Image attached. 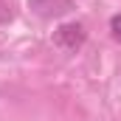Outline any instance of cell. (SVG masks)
Wrapping results in <instances>:
<instances>
[{
    "mask_svg": "<svg viewBox=\"0 0 121 121\" xmlns=\"http://www.w3.org/2000/svg\"><path fill=\"white\" fill-rule=\"evenodd\" d=\"M54 45L62 48V51H68V54H76L85 42H87V28L82 26V23H62L59 28L54 31Z\"/></svg>",
    "mask_w": 121,
    "mask_h": 121,
    "instance_id": "obj_1",
    "label": "cell"
},
{
    "mask_svg": "<svg viewBox=\"0 0 121 121\" xmlns=\"http://www.w3.org/2000/svg\"><path fill=\"white\" fill-rule=\"evenodd\" d=\"M28 9L34 14L51 20V17H62L73 9V0H28Z\"/></svg>",
    "mask_w": 121,
    "mask_h": 121,
    "instance_id": "obj_2",
    "label": "cell"
},
{
    "mask_svg": "<svg viewBox=\"0 0 121 121\" xmlns=\"http://www.w3.org/2000/svg\"><path fill=\"white\" fill-rule=\"evenodd\" d=\"M110 37H113V39L121 45V11L110 17Z\"/></svg>",
    "mask_w": 121,
    "mask_h": 121,
    "instance_id": "obj_3",
    "label": "cell"
},
{
    "mask_svg": "<svg viewBox=\"0 0 121 121\" xmlns=\"http://www.w3.org/2000/svg\"><path fill=\"white\" fill-rule=\"evenodd\" d=\"M9 20H11V11H9L6 0H0V26H3V23H9Z\"/></svg>",
    "mask_w": 121,
    "mask_h": 121,
    "instance_id": "obj_4",
    "label": "cell"
}]
</instances>
